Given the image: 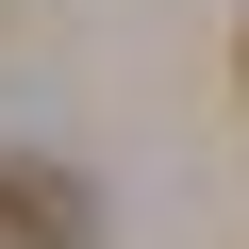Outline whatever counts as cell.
Returning a JSON list of instances; mask_svg holds the SVG:
<instances>
[{"label": "cell", "mask_w": 249, "mask_h": 249, "mask_svg": "<svg viewBox=\"0 0 249 249\" xmlns=\"http://www.w3.org/2000/svg\"><path fill=\"white\" fill-rule=\"evenodd\" d=\"M0 216H17V232H50V249H67V232H83V183H50V166H17V183H0Z\"/></svg>", "instance_id": "cell-1"}]
</instances>
